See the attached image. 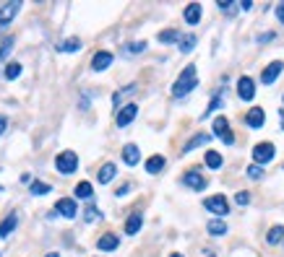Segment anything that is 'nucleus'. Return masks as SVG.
Listing matches in <instances>:
<instances>
[{"label":"nucleus","instance_id":"3","mask_svg":"<svg viewBox=\"0 0 284 257\" xmlns=\"http://www.w3.org/2000/svg\"><path fill=\"white\" fill-rule=\"evenodd\" d=\"M203 208L211 210V213L219 216V218H224L227 213H230V205H227V197H224V195H211V197H206V200H203Z\"/></svg>","mask_w":284,"mask_h":257},{"label":"nucleus","instance_id":"1","mask_svg":"<svg viewBox=\"0 0 284 257\" xmlns=\"http://www.w3.org/2000/svg\"><path fill=\"white\" fill-rule=\"evenodd\" d=\"M198 86V73H196V65H185L183 68V73L177 76L175 81V86H172V96L175 99H183L188 96V93Z\"/></svg>","mask_w":284,"mask_h":257},{"label":"nucleus","instance_id":"25","mask_svg":"<svg viewBox=\"0 0 284 257\" xmlns=\"http://www.w3.org/2000/svg\"><path fill=\"white\" fill-rule=\"evenodd\" d=\"M136 88H139V86H136V84H128L126 88H120V91L115 93V96H112V104H115V107H120V101L126 99V96H131V93H133Z\"/></svg>","mask_w":284,"mask_h":257},{"label":"nucleus","instance_id":"27","mask_svg":"<svg viewBox=\"0 0 284 257\" xmlns=\"http://www.w3.org/2000/svg\"><path fill=\"white\" fill-rule=\"evenodd\" d=\"M159 42H164V44H169V42H180V34H177L175 29H164V31H159Z\"/></svg>","mask_w":284,"mask_h":257},{"label":"nucleus","instance_id":"5","mask_svg":"<svg viewBox=\"0 0 284 257\" xmlns=\"http://www.w3.org/2000/svg\"><path fill=\"white\" fill-rule=\"evenodd\" d=\"M214 135L222 138V143H227V146L235 143V135L230 130V122H227L224 117H217V120H214Z\"/></svg>","mask_w":284,"mask_h":257},{"label":"nucleus","instance_id":"23","mask_svg":"<svg viewBox=\"0 0 284 257\" xmlns=\"http://www.w3.org/2000/svg\"><path fill=\"white\" fill-rule=\"evenodd\" d=\"M164 169V156H151L149 161H146V171L149 174H159Z\"/></svg>","mask_w":284,"mask_h":257},{"label":"nucleus","instance_id":"36","mask_svg":"<svg viewBox=\"0 0 284 257\" xmlns=\"http://www.w3.org/2000/svg\"><path fill=\"white\" fill-rule=\"evenodd\" d=\"M248 177H251V179H261V177H264V169H261L258 164H253V167H248Z\"/></svg>","mask_w":284,"mask_h":257},{"label":"nucleus","instance_id":"21","mask_svg":"<svg viewBox=\"0 0 284 257\" xmlns=\"http://www.w3.org/2000/svg\"><path fill=\"white\" fill-rule=\"evenodd\" d=\"M203 143H209V135H206V133H198V135H193V138L188 140V143H185L183 154H190V151L196 148V146H203Z\"/></svg>","mask_w":284,"mask_h":257},{"label":"nucleus","instance_id":"4","mask_svg":"<svg viewBox=\"0 0 284 257\" xmlns=\"http://www.w3.org/2000/svg\"><path fill=\"white\" fill-rule=\"evenodd\" d=\"M136 114H139V107H136L133 101H128V104H120V112H118V117H115L118 127H128V125L136 120Z\"/></svg>","mask_w":284,"mask_h":257},{"label":"nucleus","instance_id":"2","mask_svg":"<svg viewBox=\"0 0 284 257\" xmlns=\"http://www.w3.org/2000/svg\"><path fill=\"white\" fill-rule=\"evenodd\" d=\"M55 169L60 174H73L78 169V156L73 151H63V154H58V159H55Z\"/></svg>","mask_w":284,"mask_h":257},{"label":"nucleus","instance_id":"11","mask_svg":"<svg viewBox=\"0 0 284 257\" xmlns=\"http://www.w3.org/2000/svg\"><path fill=\"white\" fill-rule=\"evenodd\" d=\"M245 122H248V127L258 130V127H264V122H266V112L261 109V107H253L251 112L245 114Z\"/></svg>","mask_w":284,"mask_h":257},{"label":"nucleus","instance_id":"38","mask_svg":"<svg viewBox=\"0 0 284 257\" xmlns=\"http://www.w3.org/2000/svg\"><path fill=\"white\" fill-rule=\"evenodd\" d=\"M232 3H235V0H217V5L222 10H232Z\"/></svg>","mask_w":284,"mask_h":257},{"label":"nucleus","instance_id":"13","mask_svg":"<svg viewBox=\"0 0 284 257\" xmlns=\"http://www.w3.org/2000/svg\"><path fill=\"white\" fill-rule=\"evenodd\" d=\"M141 226H143V216H141V210H136V213H131L128 221H126V234L136 237V234L141 231Z\"/></svg>","mask_w":284,"mask_h":257},{"label":"nucleus","instance_id":"19","mask_svg":"<svg viewBox=\"0 0 284 257\" xmlns=\"http://www.w3.org/2000/svg\"><path fill=\"white\" fill-rule=\"evenodd\" d=\"M16 226H18V216H16V213H10V216H8V218L3 221V224H0V237L5 239L8 234H10V231L16 229Z\"/></svg>","mask_w":284,"mask_h":257},{"label":"nucleus","instance_id":"44","mask_svg":"<svg viewBox=\"0 0 284 257\" xmlns=\"http://www.w3.org/2000/svg\"><path fill=\"white\" fill-rule=\"evenodd\" d=\"M47 257H58V252H50V255H47Z\"/></svg>","mask_w":284,"mask_h":257},{"label":"nucleus","instance_id":"26","mask_svg":"<svg viewBox=\"0 0 284 257\" xmlns=\"http://www.w3.org/2000/svg\"><path fill=\"white\" fill-rule=\"evenodd\" d=\"M92 195H94V190H92V184H89V182H78V184H76V197L89 200Z\"/></svg>","mask_w":284,"mask_h":257},{"label":"nucleus","instance_id":"8","mask_svg":"<svg viewBox=\"0 0 284 257\" xmlns=\"http://www.w3.org/2000/svg\"><path fill=\"white\" fill-rule=\"evenodd\" d=\"M237 96H240L243 101H253V96H256V86H253V78L243 76L240 81H237Z\"/></svg>","mask_w":284,"mask_h":257},{"label":"nucleus","instance_id":"16","mask_svg":"<svg viewBox=\"0 0 284 257\" xmlns=\"http://www.w3.org/2000/svg\"><path fill=\"white\" fill-rule=\"evenodd\" d=\"M123 161H126L128 167H136V164L141 161V151H139V146L128 143L126 148H123Z\"/></svg>","mask_w":284,"mask_h":257},{"label":"nucleus","instance_id":"31","mask_svg":"<svg viewBox=\"0 0 284 257\" xmlns=\"http://www.w3.org/2000/svg\"><path fill=\"white\" fill-rule=\"evenodd\" d=\"M18 76H21V65H18V63H8V65H5V78H8V81H16Z\"/></svg>","mask_w":284,"mask_h":257},{"label":"nucleus","instance_id":"35","mask_svg":"<svg viewBox=\"0 0 284 257\" xmlns=\"http://www.w3.org/2000/svg\"><path fill=\"white\" fill-rule=\"evenodd\" d=\"M13 50V37H8V39H3V44H0V60H3V57Z\"/></svg>","mask_w":284,"mask_h":257},{"label":"nucleus","instance_id":"41","mask_svg":"<svg viewBox=\"0 0 284 257\" xmlns=\"http://www.w3.org/2000/svg\"><path fill=\"white\" fill-rule=\"evenodd\" d=\"M271 39H274V34H271V31H266L264 37H258V42H271Z\"/></svg>","mask_w":284,"mask_h":257},{"label":"nucleus","instance_id":"22","mask_svg":"<svg viewBox=\"0 0 284 257\" xmlns=\"http://www.w3.org/2000/svg\"><path fill=\"white\" fill-rule=\"evenodd\" d=\"M185 21L190 23V26L201 21V5H198V3H190V5L185 8Z\"/></svg>","mask_w":284,"mask_h":257},{"label":"nucleus","instance_id":"40","mask_svg":"<svg viewBox=\"0 0 284 257\" xmlns=\"http://www.w3.org/2000/svg\"><path fill=\"white\" fill-rule=\"evenodd\" d=\"M131 192V184H123L120 190H118V197H123V195H128Z\"/></svg>","mask_w":284,"mask_h":257},{"label":"nucleus","instance_id":"37","mask_svg":"<svg viewBox=\"0 0 284 257\" xmlns=\"http://www.w3.org/2000/svg\"><path fill=\"white\" fill-rule=\"evenodd\" d=\"M235 203L237 205H248V203H251V195H248V192H237L235 195Z\"/></svg>","mask_w":284,"mask_h":257},{"label":"nucleus","instance_id":"24","mask_svg":"<svg viewBox=\"0 0 284 257\" xmlns=\"http://www.w3.org/2000/svg\"><path fill=\"white\" fill-rule=\"evenodd\" d=\"M203 161H206L209 169H222V164H224V159L217 154V151H206V159Z\"/></svg>","mask_w":284,"mask_h":257},{"label":"nucleus","instance_id":"42","mask_svg":"<svg viewBox=\"0 0 284 257\" xmlns=\"http://www.w3.org/2000/svg\"><path fill=\"white\" fill-rule=\"evenodd\" d=\"M277 16H279V21H282V23H284V3H282V5H279V8H277Z\"/></svg>","mask_w":284,"mask_h":257},{"label":"nucleus","instance_id":"39","mask_svg":"<svg viewBox=\"0 0 284 257\" xmlns=\"http://www.w3.org/2000/svg\"><path fill=\"white\" fill-rule=\"evenodd\" d=\"M5 127H8V117H3V114H0V135L5 133Z\"/></svg>","mask_w":284,"mask_h":257},{"label":"nucleus","instance_id":"6","mask_svg":"<svg viewBox=\"0 0 284 257\" xmlns=\"http://www.w3.org/2000/svg\"><path fill=\"white\" fill-rule=\"evenodd\" d=\"M21 10V0H10V3L0 5V29H5L10 21H13V16Z\"/></svg>","mask_w":284,"mask_h":257},{"label":"nucleus","instance_id":"45","mask_svg":"<svg viewBox=\"0 0 284 257\" xmlns=\"http://www.w3.org/2000/svg\"><path fill=\"white\" fill-rule=\"evenodd\" d=\"M279 117H282V125H284V112H279Z\"/></svg>","mask_w":284,"mask_h":257},{"label":"nucleus","instance_id":"43","mask_svg":"<svg viewBox=\"0 0 284 257\" xmlns=\"http://www.w3.org/2000/svg\"><path fill=\"white\" fill-rule=\"evenodd\" d=\"M169 257H185V255H180V252H175V255H169Z\"/></svg>","mask_w":284,"mask_h":257},{"label":"nucleus","instance_id":"28","mask_svg":"<svg viewBox=\"0 0 284 257\" xmlns=\"http://www.w3.org/2000/svg\"><path fill=\"white\" fill-rule=\"evenodd\" d=\"M50 190H52V187H50L47 182H31V187H29L31 195H47Z\"/></svg>","mask_w":284,"mask_h":257},{"label":"nucleus","instance_id":"30","mask_svg":"<svg viewBox=\"0 0 284 257\" xmlns=\"http://www.w3.org/2000/svg\"><path fill=\"white\" fill-rule=\"evenodd\" d=\"M99 218H102L99 208H97V205H89L86 213H84V221H86V224H94V221H99Z\"/></svg>","mask_w":284,"mask_h":257},{"label":"nucleus","instance_id":"10","mask_svg":"<svg viewBox=\"0 0 284 257\" xmlns=\"http://www.w3.org/2000/svg\"><path fill=\"white\" fill-rule=\"evenodd\" d=\"M282 70H284V63H279V60H277V63H271V65H266V70L261 73V84L271 86V84H274V81L279 78Z\"/></svg>","mask_w":284,"mask_h":257},{"label":"nucleus","instance_id":"20","mask_svg":"<svg viewBox=\"0 0 284 257\" xmlns=\"http://www.w3.org/2000/svg\"><path fill=\"white\" fill-rule=\"evenodd\" d=\"M58 50H60V52H78V50H81V39H78V37L63 39V42L58 44Z\"/></svg>","mask_w":284,"mask_h":257},{"label":"nucleus","instance_id":"46","mask_svg":"<svg viewBox=\"0 0 284 257\" xmlns=\"http://www.w3.org/2000/svg\"><path fill=\"white\" fill-rule=\"evenodd\" d=\"M209 257H217V255H214V252H209Z\"/></svg>","mask_w":284,"mask_h":257},{"label":"nucleus","instance_id":"29","mask_svg":"<svg viewBox=\"0 0 284 257\" xmlns=\"http://www.w3.org/2000/svg\"><path fill=\"white\" fill-rule=\"evenodd\" d=\"M193 47H196V37H193V34H188V37H180V52H190Z\"/></svg>","mask_w":284,"mask_h":257},{"label":"nucleus","instance_id":"33","mask_svg":"<svg viewBox=\"0 0 284 257\" xmlns=\"http://www.w3.org/2000/svg\"><path fill=\"white\" fill-rule=\"evenodd\" d=\"M222 107V93H219V96H214L211 99V104H209V107H206V112H203V117H209V114H214V112H217Z\"/></svg>","mask_w":284,"mask_h":257},{"label":"nucleus","instance_id":"15","mask_svg":"<svg viewBox=\"0 0 284 257\" xmlns=\"http://www.w3.org/2000/svg\"><path fill=\"white\" fill-rule=\"evenodd\" d=\"M183 184H188L190 190H203V187H206V179H203L198 171H185L183 174Z\"/></svg>","mask_w":284,"mask_h":257},{"label":"nucleus","instance_id":"14","mask_svg":"<svg viewBox=\"0 0 284 257\" xmlns=\"http://www.w3.org/2000/svg\"><path fill=\"white\" fill-rule=\"evenodd\" d=\"M97 247H99L102 252H112V250L120 247V239L115 237V234H102L99 242H97Z\"/></svg>","mask_w":284,"mask_h":257},{"label":"nucleus","instance_id":"32","mask_svg":"<svg viewBox=\"0 0 284 257\" xmlns=\"http://www.w3.org/2000/svg\"><path fill=\"white\" fill-rule=\"evenodd\" d=\"M282 237H284V229H282V226H274V229L269 231V237H266V239H269V244H279Z\"/></svg>","mask_w":284,"mask_h":257},{"label":"nucleus","instance_id":"18","mask_svg":"<svg viewBox=\"0 0 284 257\" xmlns=\"http://www.w3.org/2000/svg\"><path fill=\"white\" fill-rule=\"evenodd\" d=\"M206 229H209L211 237H224V234H227V224H224L222 218H211L209 224H206Z\"/></svg>","mask_w":284,"mask_h":257},{"label":"nucleus","instance_id":"12","mask_svg":"<svg viewBox=\"0 0 284 257\" xmlns=\"http://www.w3.org/2000/svg\"><path fill=\"white\" fill-rule=\"evenodd\" d=\"M112 65V52H107V50H102V52H97L94 57H92V70H107Z\"/></svg>","mask_w":284,"mask_h":257},{"label":"nucleus","instance_id":"7","mask_svg":"<svg viewBox=\"0 0 284 257\" xmlns=\"http://www.w3.org/2000/svg\"><path fill=\"white\" fill-rule=\"evenodd\" d=\"M55 210H58V216H63V218H76L78 216V205H76L73 197H60Z\"/></svg>","mask_w":284,"mask_h":257},{"label":"nucleus","instance_id":"17","mask_svg":"<svg viewBox=\"0 0 284 257\" xmlns=\"http://www.w3.org/2000/svg\"><path fill=\"white\" fill-rule=\"evenodd\" d=\"M115 174H118V167H115V164H105V167L99 169L97 179H99L102 184H107V182H112V179H115Z\"/></svg>","mask_w":284,"mask_h":257},{"label":"nucleus","instance_id":"34","mask_svg":"<svg viewBox=\"0 0 284 257\" xmlns=\"http://www.w3.org/2000/svg\"><path fill=\"white\" fill-rule=\"evenodd\" d=\"M143 50H146V42H133V44L126 47V55H139V52H143Z\"/></svg>","mask_w":284,"mask_h":257},{"label":"nucleus","instance_id":"9","mask_svg":"<svg viewBox=\"0 0 284 257\" xmlns=\"http://www.w3.org/2000/svg\"><path fill=\"white\" fill-rule=\"evenodd\" d=\"M253 159H256V164H269L271 159H274V146L271 143H258L253 148Z\"/></svg>","mask_w":284,"mask_h":257}]
</instances>
